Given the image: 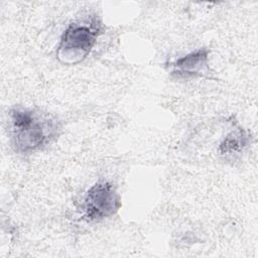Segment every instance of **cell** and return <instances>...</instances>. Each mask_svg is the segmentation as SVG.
Returning a JSON list of instances; mask_svg holds the SVG:
<instances>
[{"label":"cell","instance_id":"6da1fadb","mask_svg":"<svg viewBox=\"0 0 258 258\" xmlns=\"http://www.w3.org/2000/svg\"><path fill=\"white\" fill-rule=\"evenodd\" d=\"M9 115L12 143L18 153L40 149L56 133L57 123L47 115L28 109H13Z\"/></svg>","mask_w":258,"mask_h":258},{"label":"cell","instance_id":"7a4b0ae2","mask_svg":"<svg viewBox=\"0 0 258 258\" xmlns=\"http://www.w3.org/2000/svg\"><path fill=\"white\" fill-rule=\"evenodd\" d=\"M100 33L97 21L72 23L60 37L56 49L57 59L66 64L81 62L91 52Z\"/></svg>","mask_w":258,"mask_h":258},{"label":"cell","instance_id":"3957f363","mask_svg":"<svg viewBox=\"0 0 258 258\" xmlns=\"http://www.w3.org/2000/svg\"><path fill=\"white\" fill-rule=\"evenodd\" d=\"M121 201L114 185L109 181H98L92 185L84 199L82 210L89 221H99L115 215Z\"/></svg>","mask_w":258,"mask_h":258},{"label":"cell","instance_id":"277c9868","mask_svg":"<svg viewBox=\"0 0 258 258\" xmlns=\"http://www.w3.org/2000/svg\"><path fill=\"white\" fill-rule=\"evenodd\" d=\"M209 49L199 48L171 62V73L181 78L203 76L208 69Z\"/></svg>","mask_w":258,"mask_h":258},{"label":"cell","instance_id":"5b68a950","mask_svg":"<svg viewBox=\"0 0 258 258\" xmlns=\"http://www.w3.org/2000/svg\"><path fill=\"white\" fill-rule=\"evenodd\" d=\"M247 135L242 129L231 131L222 141L219 151L224 155H234L243 150L247 144Z\"/></svg>","mask_w":258,"mask_h":258}]
</instances>
